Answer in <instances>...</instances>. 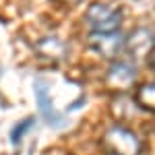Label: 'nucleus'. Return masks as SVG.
<instances>
[{
  "mask_svg": "<svg viewBox=\"0 0 155 155\" xmlns=\"http://www.w3.org/2000/svg\"><path fill=\"white\" fill-rule=\"evenodd\" d=\"M33 124H35V120H33V118H27V120H23L21 124H17V126L12 128V132H11V141L15 145H19V143H21V139L25 137V132L29 130V128H33Z\"/></svg>",
  "mask_w": 155,
  "mask_h": 155,
  "instance_id": "1a4fd4ad",
  "label": "nucleus"
},
{
  "mask_svg": "<svg viewBox=\"0 0 155 155\" xmlns=\"http://www.w3.org/2000/svg\"><path fill=\"white\" fill-rule=\"evenodd\" d=\"M124 48L132 58H151L153 56V31L147 27L134 29L128 39H124Z\"/></svg>",
  "mask_w": 155,
  "mask_h": 155,
  "instance_id": "39448f33",
  "label": "nucleus"
},
{
  "mask_svg": "<svg viewBox=\"0 0 155 155\" xmlns=\"http://www.w3.org/2000/svg\"><path fill=\"white\" fill-rule=\"evenodd\" d=\"M35 97H37V104H39V112H41V116H44V118L48 120V124L58 126L60 122H62V116H60V112L54 110L52 99H50L48 85L44 83L41 79H37V81H35Z\"/></svg>",
  "mask_w": 155,
  "mask_h": 155,
  "instance_id": "423d86ee",
  "label": "nucleus"
},
{
  "mask_svg": "<svg viewBox=\"0 0 155 155\" xmlns=\"http://www.w3.org/2000/svg\"><path fill=\"white\" fill-rule=\"evenodd\" d=\"M89 46L101 58L114 60L120 56V52L124 48V39H122V35H120L118 31H112V33H95V31H91Z\"/></svg>",
  "mask_w": 155,
  "mask_h": 155,
  "instance_id": "7ed1b4c3",
  "label": "nucleus"
},
{
  "mask_svg": "<svg viewBox=\"0 0 155 155\" xmlns=\"http://www.w3.org/2000/svg\"><path fill=\"white\" fill-rule=\"evenodd\" d=\"M60 2H64L66 6H77V4H81L83 0H60Z\"/></svg>",
  "mask_w": 155,
  "mask_h": 155,
  "instance_id": "9d476101",
  "label": "nucleus"
},
{
  "mask_svg": "<svg viewBox=\"0 0 155 155\" xmlns=\"http://www.w3.org/2000/svg\"><path fill=\"white\" fill-rule=\"evenodd\" d=\"M37 54L46 60H62L66 54V46L58 37H44L37 44Z\"/></svg>",
  "mask_w": 155,
  "mask_h": 155,
  "instance_id": "0eeeda50",
  "label": "nucleus"
},
{
  "mask_svg": "<svg viewBox=\"0 0 155 155\" xmlns=\"http://www.w3.org/2000/svg\"><path fill=\"white\" fill-rule=\"evenodd\" d=\"M107 85L114 89V91H128L134 81H137V66L132 62H124L118 60L110 66V71L106 74Z\"/></svg>",
  "mask_w": 155,
  "mask_h": 155,
  "instance_id": "20e7f679",
  "label": "nucleus"
},
{
  "mask_svg": "<svg viewBox=\"0 0 155 155\" xmlns=\"http://www.w3.org/2000/svg\"><path fill=\"white\" fill-rule=\"evenodd\" d=\"M104 149L107 155H139L141 153V141L128 128L112 126L104 134Z\"/></svg>",
  "mask_w": 155,
  "mask_h": 155,
  "instance_id": "f03ea898",
  "label": "nucleus"
},
{
  "mask_svg": "<svg viewBox=\"0 0 155 155\" xmlns=\"http://www.w3.org/2000/svg\"><path fill=\"white\" fill-rule=\"evenodd\" d=\"M134 104L145 110V112H153L155 106V91H153V83H143L137 93H134Z\"/></svg>",
  "mask_w": 155,
  "mask_h": 155,
  "instance_id": "6e6552de",
  "label": "nucleus"
},
{
  "mask_svg": "<svg viewBox=\"0 0 155 155\" xmlns=\"http://www.w3.org/2000/svg\"><path fill=\"white\" fill-rule=\"evenodd\" d=\"M85 23L95 33H112V31H118L122 25V11L118 6L93 2L85 11Z\"/></svg>",
  "mask_w": 155,
  "mask_h": 155,
  "instance_id": "f257e3e1",
  "label": "nucleus"
}]
</instances>
